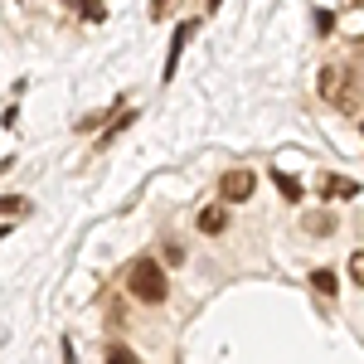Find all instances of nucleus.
<instances>
[{
	"label": "nucleus",
	"instance_id": "1",
	"mask_svg": "<svg viewBox=\"0 0 364 364\" xmlns=\"http://www.w3.org/2000/svg\"><path fill=\"white\" fill-rule=\"evenodd\" d=\"M127 291H132L136 301H146V306H161V301L170 296L166 267H161V262H151V257H141L136 267L127 272Z\"/></svg>",
	"mask_w": 364,
	"mask_h": 364
},
{
	"label": "nucleus",
	"instance_id": "2",
	"mask_svg": "<svg viewBox=\"0 0 364 364\" xmlns=\"http://www.w3.org/2000/svg\"><path fill=\"white\" fill-rule=\"evenodd\" d=\"M252 190H257V175H252V170H228L224 180H219V195H224V204L252 199Z\"/></svg>",
	"mask_w": 364,
	"mask_h": 364
},
{
	"label": "nucleus",
	"instance_id": "3",
	"mask_svg": "<svg viewBox=\"0 0 364 364\" xmlns=\"http://www.w3.org/2000/svg\"><path fill=\"white\" fill-rule=\"evenodd\" d=\"M224 228H228V209H224V204L199 209V233H224Z\"/></svg>",
	"mask_w": 364,
	"mask_h": 364
},
{
	"label": "nucleus",
	"instance_id": "4",
	"mask_svg": "<svg viewBox=\"0 0 364 364\" xmlns=\"http://www.w3.org/2000/svg\"><path fill=\"white\" fill-rule=\"evenodd\" d=\"M190 34H195V25H190V20L175 29V39H170V58H166V78H175V63H180V49L190 44Z\"/></svg>",
	"mask_w": 364,
	"mask_h": 364
},
{
	"label": "nucleus",
	"instance_id": "5",
	"mask_svg": "<svg viewBox=\"0 0 364 364\" xmlns=\"http://www.w3.org/2000/svg\"><path fill=\"white\" fill-rule=\"evenodd\" d=\"M321 190H326V199H355V195H360V185H355V180H345V175H331Z\"/></svg>",
	"mask_w": 364,
	"mask_h": 364
},
{
	"label": "nucleus",
	"instance_id": "6",
	"mask_svg": "<svg viewBox=\"0 0 364 364\" xmlns=\"http://www.w3.org/2000/svg\"><path fill=\"white\" fill-rule=\"evenodd\" d=\"M311 282H316V291H321V296H336V272H326V267H321V272H311Z\"/></svg>",
	"mask_w": 364,
	"mask_h": 364
},
{
	"label": "nucleus",
	"instance_id": "7",
	"mask_svg": "<svg viewBox=\"0 0 364 364\" xmlns=\"http://www.w3.org/2000/svg\"><path fill=\"white\" fill-rule=\"evenodd\" d=\"M107 364H141L136 350H127V345H107Z\"/></svg>",
	"mask_w": 364,
	"mask_h": 364
},
{
	"label": "nucleus",
	"instance_id": "8",
	"mask_svg": "<svg viewBox=\"0 0 364 364\" xmlns=\"http://www.w3.org/2000/svg\"><path fill=\"white\" fill-rule=\"evenodd\" d=\"M306 228H311V233H331L336 219H331V214H306Z\"/></svg>",
	"mask_w": 364,
	"mask_h": 364
},
{
	"label": "nucleus",
	"instance_id": "9",
	"mask_svg": "<svg viewBox=\"0 0 364 364\" xmlns=\"http://www.w3.org/2000/svg\"><path fill=\"white\" fill-rule=\"evenodd\" d=\"M78 10H83V20H102V15H107L102 0H78Z\"/></svg>",
	"mask_w": 364,
	"mask_h": 364
},
{
	"label": "nucleus",
	"instance_id": "10",
	"mask_svg": "<svg viewBox=\"0 0 364 364\" xmlns=\"http://www.w3.org/2000/svg\"><path fill=\"white\" fill-rule=\"evenodd\" d=\"M0 214H25V199H20V195H5V199H0Z\"/></svg>",
	"mask_w": 364,
	"mask_h": 364
},
{
	"label": "nucleus",
	"instance_id": "11",
	"mask_svg": "<svg viewBox=\"0 0 364 364\" xmlns=\"http://www.w3.org/2000/svg\"><path fill=\"white\" fill-rule=\"evenodd\" d=\"M277 185H282V195H287V199H301V185H296L291 175H277Z\"/></svg>",
	"mask_w": 364,
	"mask_h": 364
},
{
	"label": "nucleus",
	"instance_id": "12",
	"mask_svg": "<svg viewBox=\"0 0 364 364\" xmlns=\"http://www.w3.org/2000/svg\"><path fill=\"white\" fill-rule=\"evenodd\" d=\"M0 238H10V228H5V224H0Z\"/></svg>",
	"mask_w": 364,
	"mask_h": 364
},
{
	"label": "nucleus",
	"instance_id": "13",
	"mask_svg": "<svg viewBox=\"0 0 364 364\" xmlns=\"http://www.w3.org/2000/svg\"><path fill=\"white\" fill-rule=\"evenodd\" d=\"M209 10H219V0H209Z\"/></svg>",
	"mask_w": 364,
	"mask_h": 364
}]
</instances>
